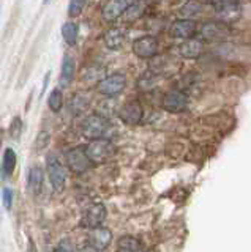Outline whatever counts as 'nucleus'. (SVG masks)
<instances>
[{
  "mask_svg": "<svg viewBox=\"0 0 251 252\" xmlns=\"http://www.w3.org/2000/svg\"><path fill=\"white\" fill-rule=\"evenodd\" d=\"M85 153H87L89 159L93 165H100L108 162L111 158L115 155V147L109 139H95L90 140L87 145H85Z\"/></svg>",
  "mask_w": 251,
  "mask_h": 252,
  "instance_id": "obj_1",
  "label": "nucleus"
},
{
  "mask_svg": "<svg viewBox=\"0 0 251 252\" xmlns=\"http://www.w3.org/2000/svg\"><path fill=\"white\" fill-rule=\"evenodd\" d=\"M111 129V122L108 120V117L101 114H92L85 117L81 123V131L87 139H103Z\"/></svg>",
  "mask_w": 251,
  "mask_h": 252,
  "instance_id": "obj_2",
  "label": "nucleus"
},
{
  "mask_svg": "<svg viewBox=\"0 0 251 252\" xmlns=\"http://www.w3.org/2000/svg\"><path fill=\"white\" fill-rule=\"evenodd\" d=\"M46 169H48L49 181L56 192H62L67 183V169L57 155H49L46 158Z\"/></svg>",
  "mask_w": 251,
  "mask_h": 252,
  "instance_id": "obj_3",
  "label": "nucleus"
},
{
  "mask_svg": "<svg viewBox=\"0 0 251 252\" xmlns=\"http://www.w3.org/2000/svg\"><path fill=\"white\" fill-rule=\"evenodd\" d=\"M65 161L68 169L76 175H82L92 167V162L89 159L87 153H85V147H73L70 148L65 155Z\"/></svg>",
  "mask_w": 251,
  "mask_h": 252,
  "instance_id": "obj_4",
  "label": "nucleus"
},
{
  "mask_svg": "<svg viewBox=\"0 0 251 252\" xmlns=\"http://www.w3.org/2000/svg\"><path fill=\"white\" fill-rule=\"evenodd\" d=\"M125 87H127V77L120 73H115L111 76H106L103 81H100L97 84V90L98 93L105 94V96L112 98L120 94L125 90Z\"/></svg>",
  "mask_w": 251,
  "mask_h": 252,
  "instance_id": "obj_5",
  "label": "nucleus"
},
{
  "mask_svg": "<svg viewBox=\"0 0 251 252\" xmlns=\"http://www.w3.org/2000/svg\"><path fill=\"white\" fill-rule=\"evenodd\" d=\"M212 5L224 24H231L240 18L242 8L239 0H212Z\"/></svg>",
  "mask_w": 251,
  "mask_h": 252,
  "instance_id": "obj_6",
  "label": "nucleus"
},
{
  "mask_svg": "<svg viewBox=\"0 0 251 252\" xmlns=\"http://www.w3.org/2000/svg\"><path fill=\"white\" fill-rule=\"evenodd\" d=\"M106 207L103 203H95L84 213L82 220H81V227L89 228V230H93V228H98L103 225L105 219H106Z\"/></svg>",
  "mask_w": 251,
  "mask_h": 252,
  "instance_id": "obj_7",
  "label": "nucleus"
},
{
  "mask_svg": "<svg viewBox=\"0 0 251 252\" xmlns=\"http://www.w3.org/2000/svg\"><path fill=\"white\" fill-rule=\"evenodd\" d=\"M161 106L171 114H180L188 106V96L180 90H171L163 96Z\"/></svg>",
  "mask_w": 251,
  "mask_h": 252,
  "instance_id": "obj_8",
  "label": "nucleus"
},
{
  "mask_svg": "<svg viewBox=\"0 0 251 252\" xmlns=\"http://www.w3.org/2000/svg\"><path fill=\"white\" fill-rule=\"evenodd\" d=\"M158 52V39L155 36H141L133 43V54L139 59H152Z\"/></svg>",
  "mask_w": 251,
  "mask_h": 252,
  "instance_id": "obj_9",
  "label": "nucleus"
},
{
  "mask_svg": "<svg viewBox=\"0 0 251 252\" xmlns=\"http://www.w3.org/2000/svg\"><path fill=\"white\" fill-rule=\"evenodd\" d=\"M229 35V27L221 21H210L206 22L201 29V36L207 41H221Z\"/></svg>",
  "mask_w": 251,
  "mask_h": 252,
  "instance_id": "obj_10",
  "label": "nucleus"
},
{
  "mask_svg": "<svg viewBox=\"0 0 251 252\" xmlns=\"http://www.w3.org/2000/svg\"><path fill=\"white\" fill-rule=\"evenodd\" d=\"M144 117V109L139 101H130L119 110V118L127 125H138Z\"/></svg>",
  "mask_w": 251,
  "mask_h": 252,
  "instance_id": "obj_11",
  "label": "nucleus"
},
{
  "mask_svg": "<svg viewBox=\"0 0 251 252\" xmlns=\"http://www.w3.org/2000/svg\"><path fill=\"white\" fill-rule=\"evenodd\" d=\"M130 6L128 0H108L103 5V10H101V16L106 22H114L125 14L127 8Z\"/></svg>",
  "mask_w": 251,
  "mask_h": 252,
  "instance_id": "obj_12",
  "label": "nucleus"
},
{
  "mask_svg": "<svg viewBox=\"0 0 251 252\" xmlns=\"http://www.w3.org/2000/svg\"><path fill=\"white\" fill-rule=\"evenodd\" d=\"M196 22L191 19H179L171 26V35L177 39H190L196 33Z\"/></svg>",
  "mask_w": 251,
  "mask_h": 252,
  "instance_id": "obj_13",
  "label": "nucleus"
},
{
  "mask_svg": "<svg viewBox=\"0 0 251 252\" xmlns=\"http://www.w3.org/2000/svg\"><path fill=\"white\" fill-rule=\"evenodd\" d=\"M111 241H112V233L109 228L98 227V228L90 230V233H89V244L98 251L106 249L109 244H111Z\"/></svg>",
  "mask_w": 251,
  "mask_h": 252,
  "instance_id": "obj_14",
  "label": "nucleus"
},
{
  "mask_svg": "<svg viewBox=\"0 0 251 252\" xmlns=\"http://www.w3.org/2000/svg\"><path fill=\"white\" fill-rule=\"evenodd\" d=\"M202 51H204V43L202 39L198 38H190L179 46V54L183 59H198L202 54Z\"/></svg>",
  "mask_w": 251,
  "mask_h": 252,
  "instance_id": "obj_15",
  "label": "nucleus"
},
{
  "mask_svg": "<svg viewBox=\"0 0 251 252\" xmlns=\"http://www.w3.org/2000/svg\"><path fill=\"white\" fill-rule=\"evenodd\" d=\"M43 183H44L43 169L38 167V165L30 167L29 175H27V189H29V192L32 195H38L41 192V189H43Z\"/></svg>",
  "mask_w": 251,
  "mask_h": 252,
  "instance_id": "obj_16",
  "label": "nucleus"
},
{
  "mask_svg": "<svg viewBox=\"0 0 251 252\" xmlns=\"http://www.w3.org/2000/svg\"><path fill=\"white\" fill-rule=\"evenodd\" d=\"M125 36H127V32H125V29H120V27H112V29H109L103 39H105V44L108 49H111V51H117V49H120L123 41H125Z\"/></svg>",
  "mask_w": 251,
  "mask_h": 252,
  "instance_id": "obj_17",
  "label": "nucleus"
},
{
  "mask_svg": "<svg viewBox=\"0 0 251 252\" xmlns=\"http://www.w3.org/2000/svg\"><path fill=\"white\" fill-rule=\"evenodd\" d=\"M76 74V62L72 55H65L64 62H62V69H60V87H68L73 82Z\"/></svg>",
  "mask_w": 251,
  "mask_h": 252,
  "instance_id": "obj_18",
  "label": "nucleus"
},
{
  "mask_svg": "<svg viewBox=\"0 0 251 252\" xmlns=\"http://www.w3.org/2000/svg\"><path fill=\"white\" fill-rule=\"evenodd\" d=\"M117 252H143V244L135 236L125 235L117 241Z\"/></svg>",
  "mask_w": 251,
  "mask_h": 252,
  "instance_id": "obj_19",
  "label": "nucleus"
},
{
  "mask_svg": "<svg viewBox=\"0 0 251 252\" xmlns=\"http://www.w3.org/2000/svg\"><path fill=\"white\" fill-rule=\"evenodd\" d=\"M16 161H18L16 153H14L11 148H6L5 152H3L2 169H0V177H2L3 180L8 178L11 173H13L14 167H16Z\"/></svg>",
  "mask_w": 251,
  "mask_h": 252,
  "instance_id": "obj_20",
  "label": "nucleus"
},
{
  "mask_svg": "<svg viewBox=\"0 0 251 252\" xmlns=\"http://www.w3.org/2000/svg\"><path fill=\"white\" fill-rule=\"evenodd\" d=\"M68 107L73 112V115H81L84 110L89 107V98L84 96L82 93H76L72 96V99H70Z\"/></svg>",
  "mask_w": 251,
  "mask_h": 252,
  "instance_id": "obj_21",
  "label": "nucleus"
},
{
  "mask_svg": "<svg viewBox=\"0 0 251 252\" xmlns=\"http://www.w3.org/2000/svg\"><path fill=\"white\" fill-rule=\"evenodd\" d=\"M77 35H79V27L74 22H65L62 26V36L68 46H74L77 43Z\"/></svg>",
  "mask_w": 251,
  "mask_h": 252,
  "instance_id": "obj_22",
  "label": "nucleus"
},
{
  "mask_svg": "<svg viewBox=\"0 0 251 252\" xmlns=\"http://www.w3.org/2000/svg\"><path fill=\"white\" fill-rule=\"evenodd\" d=\"M202 10V3L198 2V0H190V2H186L182 10H180V16H182V19H190L193 16H198Z\"/></svg>",
  "mask_w": 251,
  "mask_h": 252,
  "instance_id": "obj_23",
  "label": "nucleus"
},
{
  "mask_svg": "<svg viewBox=\"0 0 251 252\" xmlns=\"http://www.w3.org/2000/svg\"><path fill=\"white\" fill-rule=\"evenodd\" d=\"M144 11H145V3L136 2V3H133L127 8V11H125V19H127V22L138 21L141 16L144 14Z\"/></svg>",
  "mask_w": 251,
  "mask_h": 252,
  "instance_id": "obj_24",
  "label": "nucleus"
},
{
  "mask_svg": "<svg viewBox=\"0 0 251 252\" xmlns=\"http://www.w3.org/2000/svg\"><path fill=\"white\" fill-rule=\"evenodd\" d=\"M48 106L52 112H60L64 107V94H62L60 89H54L48 98Z\"/></svg>",
  "mask_w": 251,
  "mask_h": 252,
  "instance_id": "obj_25",
  "label": "nucleus"
},
{
  "mask_svg": "<svg viewBox=\"0 0 251 252\" xmlns=\"http://www.w3.org/2000/svg\"><path fill=\"white\" fill-rule=\"evenodd\" d=\"M85 3H87V0H70V5H68L70 18H77V16L84 11Z\"/></svg>",
  "mask_w": 251,
  "mask_h": 252,
  "instance_id": "obj_26",
  "label": "nucleus"
},
{
  "mask_svg": "<svg viewBox=\"0 0 251 252\" xmlns=\"http://www.w3.org/2000/svg\"><path fill=\"white\" fill-rule=\"evenodd\" d=\"M105 74H106V69L101 68V66H93V68H89V73L85 74V79L87 81H103L105 79Z\"/></svg>",
  "mask_w": 251,
  "mask_h": 252,
  "instance_id": "obj_27",
  "label": "nucleus"
},
{
  "mask_svg": "<svg viewBox=\"0 0 251 252\" xmlns=\"http://www.w3.org/2000/svg\"><path fill=\"white\" fill-rule=\"evenodd\" d=\"M13 199H14V194L10 188H5L3 192H2V200H3V207L6 210H11V205H13Z\"/></svg>",
  "mask_w": 251,
  "mask_h": 252,
  "instance_id": "obj_28",
  "label": "nucleus"
},
{
  "mask_svg": "<svg viewBox=\"0 0 251 252\" xmlns=\"http://www.w3.org/2000/svg\"><path fill=\"white\" fill-rule=\"evenodd\" d=\"M21 132H22V122L19 117H16L11 123V136L14 139H18L21 136Z\"/></svg>",
  "mask_w": 251,
  "mask_h": 252,
  "instance_id": "obj_29",
  "label": "nucleus"
},
{
  "mask_svg": "<svg viewBox=\"0 0 251 252\" xmlns=\"http://www.w3.org/2000/svg\"><path fill=\"white\" fill-rule=\"evenodd\" d=\"M79 252H101V251H98V249H95L93 246H90V244H87V246L81 248V249H79Z\"/></svg>",
  "mask_w": 251,
  "mask_h": 252,
  "instance_id": "obj_30",
  "label": "nucleus"
},
{
  "mask_svg": "<svg viewBox=\"0 0 251 252\" xmlns=\"http://www.w3.org/2000/svg\"><path fill=\"white\" fill-rule=\"evenodd\" d=\"M52 252H70L65 246H59V248H56Z\"/></svg>",
  "mask_w": 251,
  "mask_h": 252,
  "instance_id": "obj_31",
  "label": "nucleus"
},
{
  "mask_svg": "<svg viewBox=\"0 0 251 252\" xmlns=\"http://www.w3.org/2000/svg\"><path fill=\"white\" fill-rule=\"evenodd\" d=\"M0 137H2V131H0ZM0 147H2V140H0Z\"/></svg>",
  "mask_w": 251,
  "mask_h": 252,
  "instance_id": "obj_32",
  "label": "nucleus"
},
{
  "mask_svg": "<svg viewBox=\"0 0 251 252\" xmlns=\"http://www.w3.org/2000/svg\"><path fill=\"white\" fill-rule=\"evenodd\" d=\"M153 2H161V0H153Z\"/></svg>",
  "mask_w": 251,
  "mask_h": 252,
  "instance_id": "obj_33",
  "label": "nucleus"
},
{
  "mask_svg": "<svg viewBox=\"0 0 251 252\" xmlns=\"http://www.w3.org/2000/svg\"><path fill=\"white\" fill-rule=\"evenodd\" d=\"M44 2H46V3H48V2H49V0H44Z\"/></svg>",
  "mask_w": 251,
  "mask_h": 252,
  "instance_id": "obj_34",
  "label": "nucleus"
}]
</instances>
